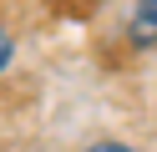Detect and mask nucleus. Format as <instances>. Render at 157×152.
<instances>
[{"mask_svg":"<svg viewBox=\"0 0 157 152\" xmlns=\"http://www.w3.org/2000/svg\"><path fill=\"white\" fill-rule=\"evenodd\" d=\"M10 61H15V36H10L5 25H0V76L10 71Z\"/></svg>","mask_w":157,"mask_h":152,"instance_id":"obj_2","label":"nucleus"},{"mask_svg":"<svg viewBox=\"0 0 157 152\" xmlns=\"http://www.w3.org/2000/svg\"><path fill=\"white\" fill-rule=\"evenodd\" d=\"M86 152H142V147H132V142H117V137H101V142H91Z\"/></svg>","mask_w":157,"mask_h":152,"instance_id":"obj_3","label":"nucleus"},{"mask_svg":"<svg viewBox=\"0 0 157 152\" xmlns=\"http://www.w3.org/2000/svg\"><path fill=\"white\" fill-rule=\"evenodd\" d=\"M127 41L137 51H157V0H137L127 15Z\"/></svg>","mask_w":157,"mask_h":152,"instance_id":"obj_1","label":"nucleus"}]
</instances>
